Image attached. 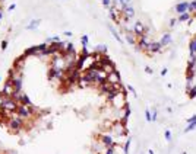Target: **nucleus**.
I'll return each mask as SVG.
<instances>
[{
    "label": "nucleus",
    "mask_w": 196,
    "mask_h": 154,
    "mask_svg": "<svg viewBox=\"0 0 196 154\" xmlns=\"http://www.w3.org/2000/svg\"><path fill=\"white\" fill-rule=\"evenodd\" d=\"M15 113L18 115L19 118L24 119V121H26V119H31L32 116L38 115V112L34 109V106H26V105H19V106L16 108Z\"/></svg>",
    "instance_id": "f257e3e1"
},
{
    "label": "nucleus",
    "mask_w": 196,
    "mask_h": 154,
    "mask_svg": "<svg viewBox=\"0 0 196 154\" xmlns=\"http://www.w3.org/2000/svg\"><path fill=\"white\" fill-rule=\"evenodd\" d=\"M18 106H19L18 101H15V99L10 97V96H5L3 103H2V109L6 111V112H9V116H10L12 113H15V111H16V108Z\"/></svg>",
    "instance_id": "f03ea898"
},
{
    "label": "nucleus",
    "mask_w": 196,
    "mask_h": 154,
    "mask_svg": "<svg viewBox=\"0 0 196 154\" xmlns=\"http://www.w3.org/2000/svg\"><path fill=\"white\" fill-rule=\"evenodd\" d=\"M24 119L19 118L16 113H12L9 118H7V127L10 128L12 131H21L24 128Z\"/></svg>",
    "instance_id": "7ed1b4c3"
},
{
    "label": "nucleus",
    "mask_w": 196,
    "mask_h": 154,
    "mask_svg": "<svg viewBox=\"0 0 196 154\" xmlns=\"http://www.w3.org/2000/svg\"><path fill=\"white\" fill-rule=\"evenodd\" d=\"M65 70L61 68H53L50 67V71H49V76H50V80H57V82H63L65 79Z\"/></svg>",
    "instance_id": "20e7f679"
},
{
    "label": "nucleus",
    "mask_w": 196,
    "mask_h": 154,
    "mask_svg": "<svg viewBox=\"0 0 196 154\" xmlns=\"http://www.w3.org/2000/svg\"><path fill=\"white\" fill-rule=\"evenodd\" d=\"M132 32H133V35H135L136 39H138V38H141V36L147 35V28H145V25L142 24L141 20H136L135 25H133V29H132Z\"/></svg>",
    "instance_id": "39448f33"
},
{
    "label": "nucleus",
    "mask_w": 196,
    "mask_h": 154,
    "mask_svg": "<svg viewBox=\"0 0 196 154\" xmlns=\"http://www.w3.org/2000/svg\"><path fill=\"white\" fill-rule=\"evenodd\" d=\"M111 103H113V106L117 108V109H123V108L126 106V97H124V93L120 92L119 95H116L113 99H111Z\"/></svg>",
    "instance_id": "423d86ee"
},
{
    "label": "nucleus",
    "mask_w": 196,
    "mask_h": 154,
    "mask_svg": "<svg viewBox=\"0 0 196 154\" xmlns=\"http://www.w3.org/2000/svg\"><path fill=\"white\" fill-rule=\"evenodd\" d=\"M100 141L103 142V145H104L105 148L107 147H111V145H114L116 144V141H114V135L113 134H103V135L100 137Z\"/></svg>",
    "instance_id": "0eeeda50"
},
{
    "label": "nucleus",
    "mask_w": 196,
    "mask_h": 154,
    "mask_svg": "<svg viewBox=\"0 0 196 154\" xmlns=\"http://www.w3.org/2000/svg\"><path fill=\"white\" fill-rule=\"evenodd\" d=\"M122 15H123V19H126V20L133 19V16H135V7L132 6V5H127L122 10Z\"/></svg>",
    "instance_id": "6e6552de"
},
{
    "label": "nucleus",
    "mask_w": 196,
    "mask_h": 154,
    "mask_svg": "<svg viewBox=\"0 0 196 154\" xmlns=\"http://www.w3.org/2000/svg\"><path fill=\"white\" fill-rule=\"evenodd\" d=\"M138 47H139V50H142V51H148V48H149V44H151V41H149V38H148L147 35L141 36V38H138Z\"/></svg>",
    "instance_id": "1a4fd4ad"
},
{
    "label": "nucleus",
    "mask_w": 196,
    "mask_h": 154,
    "mask_svg": "<svg viewBox=\"0 0 196 154\" xmlns=\"http://www.w3.org/2000/svg\"><path fill=\"white\" fill-rule=\"evenodd\" d=\"M163 44L159 41H151V44H149V48H148V53L151 54H158L163 51Z\"/></svg>",
    "instance_id": "9d476101"
},
{
    "label": "nucleus",
    "mask_w": 196,
    "mask_h": 154,
    "mask_svg": "<svg viewBox=\"0 0 196 154\" xmlns=\"http://www.w3.org/2000/svg\"><path fill=\"white\" fill-rule=\"evenodd\" d=\"M25 60H26V57L25 55H22V57H19L18 60H15V63H13V70H16L18 73H22L24 71V65H25Z\"/></svg>",
    "instance_id": "9b49d317"
},
{
    "label": "nucleus",
    "mask_w": 196,
    "mask_h": 154,
    "mask_svg": "<svg viewBox=\"0 0 196 154\" xmlns=\"http://www.w3.org/2000/svg\"><path fill=\"white\" fill-rule=\"evenodd\" d=\"M13 92H15V87H13V84L9 82V80H6V83H5V86H3V89H2V95L3 96H12Z\"/></svg>",
    "instance_id": "f8f14e48"
},
{
    "label": "nucleus",
    "mask_w": 196,
    "mask_h": 154,
    "mask_svg": "<svg viewBox=\"0 0 196 154\" xmlns=\"http://www.w3.org/2000/svg\"><path fill=\"white\" fill-rule=\"evenodd\" d=\"M107 82L110 84H120V74L117 73L116 70L108 73V76H107Z\"/></svg>",
    "instance_id": "ddd939ff"
},
{
    "label": "nucleus",
    "mask_w": 196,
    "mask_h": 154,
    "mask_svg": "<svg viewBox=\"0 0 196 154\" xmlns=\"http://www.w3.org/2000/svg\"><path fill=\"white\" fill-rule=\"evenodd\" d=\"M174 10L180 15V13H184V12H189V2H180L176 5Z\"/></svg>",
    "instance_id": "4468645a"
},
{
    "label": "nucleus",
    "mask_w": 196,
    "mask_h": 154,
    "mask_svg": "<svg viewBox=\"0 0 196 154\" xmlns=\"http://www.w3.org/2000/svg\"><path fill=\"white\" fill-rule=\"evenodd\" d=\"M195 128H196V115H193V116L187 121V127L184 128V132H190V131H193Z\"/></svg>",
    "instance_id": "2eb2a0df"
},
{
    "label": "nucleus",
    "mask_w": 196,
    "mask_h": 154,
    "mask_svg": "<svg viewBox=\"0 0 196 154\" xmlns=\"http://www.w3.org/2000/svg\"><path fill=\"white\" fill-rule=\"evenodd\" d=\"M25 57H34V55H37L38 57V50H37V45H34V47H29V48H26L25 50V53H24Z\"/></svg>",
    "instance_id": "dca6fc26"
},
{
    "label": "nucleus",
    "mask_w": 196,
    "mask_h": 154,
    "mask_svg": "<svg viewBox=\"0 0 196 154\" xmlns=\"http://www.w3.org/2000/svg\"><path fill=\"white\" fill-rule=\"evenodd\" d=\"M159 42L163 44V47H166V45H168V44H171V34H170V32H167V34H164V35L161 36V39H159Z\"/></svg>",
    "instance_id": "f3484780"
},
{
    "label": "nucleus",
    "mask_w": 196,
    "mask_h": 154,
    "mask_svg": "<svg viewBox=\"0 0 196 154\" xmlns=\"http://www.w3.org/2000/svg\"><path fill=\"white\" fill-rule=\"evenodd\" d=\"M18 102H19V105H26V106H32V102H31V99L28 97V96L25 95H22L21 97L18 99Z\"/></svg>",
    "instance_id": "a211bd4d"
},
{
    "label": "nucleus",
    "mask_w": 196,
    "mask_h": 154,
    "mask_svg": "<svg viewBox=\"0 0 196 154\" xmlns=\"http://www.w3.org/2000/svg\"><path fill=\"white\" fill-rule=\"evenodd\" d=\"M126 41L130 44V45H135L136 42H138V39H136V36L130 32V31H126Z\"/></svg>",
    "instance_id": "6ab92c4d"
},
{
    "label": "nucleus",
    "mask_w": 196,
    "mask_h": 154,
    "mask_svg": "<svg viewBox=\"0 0 196 154\" xmlns=\"http://www.w3.org/2000/svg\"><path fill=\"white\" fill-rule=\"evenodd\" d=\"M192 19V16H190V12H184V13H180L177 18V22H187V20H190Z\"/></svg>",
    "instance_id": "aec40b11"
},
{
    "label": "nucleus",
    "mask_w": 196,
    "mask_h": 154,
    "mask_svg": "<svg viewBox=\"0 0 196 154\" xmlns=\"http://www.w3.org/2000/svg\"><path fill=\"white\" fill-rule=\"evenodd\" d=\"M189 51H190V55H196V38H193L189 44Z\"/></svg>",
    "instance_id": "412c9836"
},
{
    "label": "nucleus",
    "mask_w": 196,
    "mask_h": 154,
    "mask_svg": "<svg viewBox=\"0 0 196 154\" xmlns=\"http://www.w3.org/2000/svg\"><path fill=\"white\" fill-rule=\"evenodd\" d=\"M95 53L107 54V48H105V45H97V47H95Z\"/></svg>",
    "instance_id": "4be33fe9"
},
{
    "label": "nucleus",
    "mask_w": 196,
    "mask_h": 154,
    "mask_svg": "<svg viewBox=\"0 0 196 154\" xmlns=\"http://www.w3.org/2000/svg\"><path fill=\"white\" fill-rule=\"evenodd\" d=\"M129 147H130V138H127L123 145V154H129Z\"/></svg>",
    "instance_id": "5701e85b"
},
{
    "label": "nucleus",
    "mask_w": 196,
    "mask_h": 154,
    "mask_svg": "<svg viewBox=\"0 0 196 154\" xmlns=\"http://www.w3.org/2000/svg\"><path fill=\"white\" fill-rule=\"evenodd\" d=\"M189 97L190 99H193V97H196V86H193V87H189Z\"/></svg>",
    "instance_id": "b1692460"
},
{
    "label": "nucleus",
    "mask_w": 196,
    "mask_h": 154,
    "mask_svg": "<svg viewBox=\"0 0 196 154\" xmlns=\"http://www.w3.org/2000/svg\"><path fill=\"white\" fill-rule=\"evenodd\" d=\"M38 25H40V19H35V20H32V22L28 25V29H34V28H37Z\"/></svg>",
    "instance_id": "393cba45"
},
{
    "label": "nucleus",
    "mask_w": 196,
    "mask_h": 154,
    "mask_svg": "<svg viewBox=\"0 0 196 154\" xmlns=\"http://www.w3.org/2000/svg\"><path fill=\"white\" fill-rule=\"evenodd\" d=\"M189 12H195L196 13V0L189 2Z\"/></svg>",
    "instance_id": "a878e982"
},
{
    "label": "nucleus",
    "mask_w": 196,
    "mask_h": 154,
    "mask_svg": "<svg viewBox=\"0 0 196 154\" xmlns=\"http://www.w3.org/2000/svg\"><path fill=\"white\" fill-rule=\"evenodd\" d=\"M110 31H111V34H113V36L116 38L117 41H119V42H122V38H120V35H119V32H117V31L114 29V28H110Z\"/></svg>",
    "instance_id": "bb28decb"
},
{
    "label": "nucleus",
    "mask_w": 196,
    "mask_h": 154,
    "mask_svg": "<svg viewBox=\"0 0 196 154\" xmlns=\"http://www.w3.org/2000/svg\"><path fill=\"white\" fill-rule=\"evenodd\" d=\"M103 2V5H104L105 9H110L111 6H113V0H101Z\"/></svg>",
    "instance_id": "cd10ccee"
},
{
    "label": "nucleus",
    "mask_w": 196,
    "mask_h": 154,
    "mask_svg": "<svg viewBox=\"0 0 196 154\" xmlns=\"http://www.w3.org/2000/svg\"><path fill=\"white\" fill-rule=\"evenodd\" d=\"M88 35H82V38H80V42H82V47H88Z\"/></svg>",
    "instance_id": "c85d7f7f"
},
{
    "label": "nucleus",
    "mask_w": 196,
    "mask_h": 154,
    "mask_svg": "<svg viewBox=\"0 0 196 154\" xmlns=\"http://www.w3.org/2000/svg\"><path fill=\"white\" fill-rule=\"evenodd\" d=\"M164 137H166V140H167L168 142L171 141V140H173V135H171V132H170V130H167L166 132H164Z\"/></svg>",
    "instance_id": "c756f323"
},
{
    "label": "nucleus",
    "mask_w": 196,
    "mask_h": 154,
    "mask_svg": "<svg viewBox=\"0 0 196 154\" xmlns=\"http://www.w3.org/2000/svg\"><path fill=\"white\" fill-rule=\"evenodd\" d=\"M145 116H147L148 122H152V115H151V111H145Z\"/></svg>",
    "instance_id": "7c9ffc66"
},
{
    "label": "nucleus",
    "mask_w": 196,
    "mask_h": 154,
    "mask_svg": "<svg viewBox=\"0 0 196 154\" xmlns=\"http://www.w3.org/2000/svg\"><path fill=\"white\" fill-rule=\"evenodd\" d=\"M157 119H158V112H157V111H154V112H152V122H154V121H157Z\"/></svg>",
    "instance_id": "2f4dec72"
},
{
    "label": "nucleus",
    "mask_w": 196,
    "mask_h": 154,
    "mask_svg": "<svg viewBox=\"0 0 196 154\" xmlns=\"http://www.w3.org/2000/svg\"><path fill=\"white\" fill-rule=\"evenodd\" d=\"M176 22H177V19H171V20H170V28H173V26L176 25Z\"/></svg>",
    "instance_id": "473e14b6"
},
{
    "label": "nucleus",
    "mask_w": 196,
    "mask_h": 154,
    "mask_svg": "<svg viewBox=\"0 0 196 154\" xmlns=\"http://www.w3.org/2000/svg\"><path fill=\"white\" fill-rule=\"evenodd\" d=\"M7 48V41H3L2 42V50H6Z\"/></svg>",
    "instance_id": "72a5a7b5"
},
{
    "label": "nucleus",
    "mask_w": 196,
    "mask_h": 154,
    "mask_svg": "<svg viewBox=\"0 0 196 154\" xmlns=\"http://www.w3.org/2000/svg\"><path fill=\"white\" fill-rule=\"evenodd\" d=\"M145 71H147L148 74H152V68L151 67H145Z\"/></svg>",
    "instance_id": "f704fd0d"
},
{
    "label": "nucleus",
    "mask_w": 196,
    "mask_h": 154,
    "mask_svg": "<svg viewBox=\"0 0 196 154\" xmlns=\"http://www.w3.org/2000/svg\"><path fill=\"white\" fill-rule=\"evenodd\" d=\"M167 74V68H163V70H161V76H166Z\"/></svg>",
    "instance_id": "c9c22d12"
},
{
    "label": "nucleus",
    "mask_w": 196,
    "mask_h": 154,
    "mask_svg": "<svg viewBox=\"0 0 196 154\" xmlns=\"http://www.w3.org/2000/svg\"><path fill=\"white\" fill-rule=\"evenodd\" d=\"M148 154H154V151H152V150H149V151H148Z\"/></svg>",
    "instance_id": "e433bc0d"
},
{
    "label": "nucleus",
    "mask_w": 196,
    "mask_h": 154,
    "mask_svg": "<svg viewBox=\"0 0 196 154\" xmlns=\"http://www.w3.org/2000/svg\"><path fill=\"white\" fill-rule=\"evenodd\" d=\"M183 154H187V153H183Z\"/></svg>",
    "instance_id": "4c0bfd02"
},
{
    "label": "nucleus",
    "mask_w": 196,
    "mask_h": 154,
    "mask_svg": "<svg viewBox=\"0 0 196 154\" xmlns=\"http://www.w3.org/2000/svg\"><path fill=\"white\" fill-rule=\"evenodd\" d=\"M0 80H2V77H0Z\"/></svg>",
    "instance_id": "58836bf2"
},
{
    "label": "nucleus",
    "mask_w": 196,
    "mask_h": 154,
    "mask_svg": "<svg viewBox=\"0 0 196 154\" xmlns=\"http://www.w3.org/2000/svg\"><path fill=\"white\" fill-rule=\"evenodd\" d=\"M195 38H196V36H195Z\"/></svg>",
    "instance_id": "ea45409f"
}]
</instances>
